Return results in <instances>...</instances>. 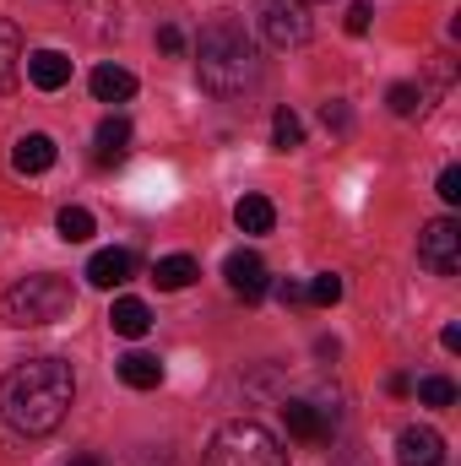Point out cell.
<instances>
[{
	"instance_id": "1",
	"label": "cell",
	"mask_w": 461,
	"mask_h": 466,
	"mask_svg": "<svg viewBox=\"0 0 461 466\" xmlns=\"http://www.w3.org/2000/svg\"><path fill=\"white\" fill-rule=\"evenodd\" d=\"M71 396H77V374L66 358H27L0 380V412L27 440L55 434L71 412Z\"/></svg>"
},
{
	"instance_id": "2",
	"label": "cell",
	"mask_w": 461,
	"mask_h": 466,
	"mask_svg": "<svg viewBox=\"0 0 461 466\" xmlns=\"http://www.w3.org/2000/svg\"><path fill=\"white\" fill-rule=\"evenodd\" d=\"M196 76L212 98H244L255 82H261V55L250 44V33L233 22V16H218L201 27L196 38Z\"/></svg>"
},
{
	"instance_id": "3",
	"label": "cell",
	"mask_w": 461,
	"mask_h": 466,
	"mask_svg": "<svg viewBox=\"0 0 461 466\" xmlns=\"http://www.w3.org/2000/svg\"><path fill=\"white\" fill-rule=\"evenodd\" d=\"M71 309H77V288H71L66 277H55V271H44V277H22L16 288L0 293V320L16 326V331L55 326V320H66Z\"/></svg>"
},
{
	"instance_id": "4",
	"label": "cell",
	"mask_w": 461,
	"mask_h": 466,
	"mask_svg": "<svg viewBox=\"0 0 461 466\" xmlns=\"http://www.w3.org/2000/svg\"><path fill=\"white\" fill-rule=\"evenodd\" d=\"M201 466H288V451L277 445L271 429H261L255 418H233L212 434L207 461Z\"/></svg>"
},
{
	"instance_id": "5",
	"label": "cell",
	"mask_w": 461,
	"mask_h": 466,
	"mask_svg": "<svg viewBox=\"0 0 461 466\" xmlns=\"http://www.w3.org/2000/svg\"><path fill=\"white\" fill-rule=\"evenodd\" d=\"M255 27L271 49H299L310 44V11L304 0H261L255 5Z\"/></svg>"
},
{
	"instance_id": "6",
	"label": "cell",
	"mask_w": 461,
	"mask_h": 466,
	"mask_svg": "<svg viewBox=\"0 0 461 466\" xmlns=\"http://www.w3.org/2000/svg\"><path fill=\"white\" fill-rule=\"evenodd\" d=\"M418 260L435 277H456L461 271V223L456 218H435L429 228L418 233Z\"/></svg>"
},
{
	"instance_id": "7",
	"label": "cell",
	"mask_w": 461,
	"mask_h": 466,
	"mask_svg": "<svg viewBox=\"0 0 461 466\" xmlns=\"http://www.w3.org/2000/svg\"><path fill=\"white\" fill-rule=\"evenodd\" d=\"M282 423H288L293 440H304V445H326L332 429H337V412H332V407H315V401H304V396H293V401H282Z\"/></svg>"
},
{
	"instance_id": "8",
	"label": "cell",
	"mask_w": 461,
	"mask_h": 466,
	"mask_svg": "<svg viewBox=\"0 0 461 466\" xmlns=\"http://www.w3.org/2000/svg\"><path fill=\"white\" fill-rule=\"evenodd\" d=\"M223 277H229V288L244 299V304L266 299V288H271V277H266V260H261L255 249H233L229 260H223Z\"/></svg>"
},
{
	"instance_id": "9",
	"label": "cell",
	"mask_w": 461,
	"mask_h": 466,
	"mask_svg": "<svg viewBox=\"0 0 461 466\" xmlns=\"http://www.w3.org/2000/svg\"><path fill=\"white\" fill-rule=\"evenodd\" d=\"M396 461L402 466H440L446 461V440H440V429H429V423H407V429L396 434Z\"/></svg>"
},
{
	"instance_id": "10",
	"label": "cell",
	"mask_w": 461,
	"mask_h": 466,
	"mask_svg": "<svg viewBox=\"0 0 461 466\" xmlns=\"http://www.w3.org/2000/svg\"><path fill=\"white\" fill-rule=\"evenodd\" d=\"M22 66H27V82H33L38 93H60V87L71 82V60H66L60 49H33Z\"/></svg>"
},
{
	"instance_id": "11",
	"label": "cell",
	"mask_w": 461,
	"mask_h": 466,
	"mask_svg": "<svg viewBox=\"0 0 461 466\" xmlns=\"http://www.w3.org/2000/svg\"><path fill=\"white\" fill-rule=\"evenodd\" d=\"M130 277H136V255L130 249H98L87 260V282L93 288H125Z\"/></svg>"
},
{
	"instance_id": "12",
	"label": "cell",
	"mask_w": 461,
	"mask_h": 466,
	"mask_svg": "<svg viewBox=\"0 0 461 466\" xmlns=\"http://www.w3.org/2000/svg\"><path fill=\"white\" fill-rule=\"evenodd\" d=\"M11 168H16V174H44V168H55V141H49L44 130L22 136V141L11 147Z\"/></svg>"
},
{
	"instance_id": "13",
	"label": "cell",
	"mask_w": 461,
	"mask_h": 466,
	"mask_svg": "<svg viewBox=\"0 0 461 466\" xmlns=\"http://www.w3.org/2000/svg\"><path fill=\"white\" fill-rule=\"evenodd\" d=\"M87 87H93L98 104H125V98H136V76H130L125 66H98V71L87 76Z\"/></svg>"
},
{
	"instance_id": "14",
	"label": "cell",
	"mask_w": 461,
	"mask_h": 466,
	"mask_svg": "<svg viewBox=\"0 0 461 466\" xmlns=\"http://www.w3.org/2000/svg\"><path fill=\"white\" fill-rule=\"evenodd\" d=\"M115 369L130 390H158V385H163V363H158L152 352H125Z\"/></svg>"
},
{
	"instance_id": "15",
	"label": "cell",
	"mask_w": 461,
	"mask_h": 466,
	"mask_svg": "<svg viewBox=\"0 0 461 466\" xmlns=\"http://www.w3.org/2000/svg\"><path fill=\"white\" fill-rule=\"evenodd\" d=\"M109 326H115V337H147L152 331V309L141 304V299H115V309H109Z\"/></svg>"
},
{
	"instance_id": "16",
	"label": "cell",
	"mask_w": 461,
	"mask_h": 466,
	"mask_svg": "<svg viewBox=\"0 0 461 466\" xmlns=\"http://www.w3.org/2000/svg\"><path fill=\"white\" fill-rule=\"evenodd\" d=\"M125 157H130V119L109 115L98 125V163L109 168V163H125Z\"/></svg>"
},
{
	"instance_id": "17",
	"label": "cell",
	"mask_w": 461,
	"mask_h": 466,
	"mask_svg": "<svg viewBox=\"0 0 461 466\" xmlns=\"http://www.w3.org/2000/svg\"><path fill=\"white\" fill-rule=\"evenodd\" d=\"M152 282H158V293H179V288L196 282V260H190V255H163V260L152 266Z\"/></svg>"
},
{
	"instance_id": "18",
	"label": "cell",
	"mask_w": 461,
	"mask_h": 466,
	"mask_svg": "<svg viewBox=\"0 0 461 466\" xmlns=\"http://www.w3.org/2000/svg\"><path fill=\"white\" fill-rule=\"evenodd\" d=\"M16 71H22V33H16V22L0 16V93L16 87Z\"/></svg>"
},
{
	"instance_id": "19",
	"label": "cell",
	"mask_w": 461,
	"mask_h": 466,
	"mask_svg": "<svg viewBox=\"0 0 461 466\" xmlns=\"http://www.w3.org/2000/svg\"><path fill=\"white\" fill-rule=\"evenodd\" d=\"M233 223H239V233H271L277 212H271V201H266V196H244V201L233 207Z\"/></svg>"
},
{
	"instance_id": "20",
	"label": "cell",
	"mask_w": 461,
	"mask_h": 466,
	"mask_svg": "<svg viewBox=\"0 0 461 466\" xmlns=\"http://www.w3.org/2000/svg\"><path fill=\"white\" fill-rule=\"evenodd\" d=\"M271 147H277V152L304 147V125H299V115H293V109H277V115H271Z\"/></svg>"
},
{
	"instance_id": "21",
	"label": "cell",
	"mask_w": 461,
	"mask_h": 466,
	"mask_svg": "<svg viewBox=\"0 0 461 466\" xmlns=\"http://www.w3.org/2000/svg\"><path fill=\"white\" fill-rule=\"evenodd\" d=\"M55 228H60L66 244H87V238H93V212H87V207H66V212L55 218Z\"/></svg>"
},
{
	"instance_id": "22",
	"label": "cell",
	"mask_w": 461,
	"mask_h": 466,
	"mask_svg": "<svg viewBox=\"0 0 461 466\" xmlns=\"http://www.w3.org/2000/svg\"><path fill=\"white\" fill-rule=\"evenodd\" d=\"M304 304H321V309L343 304V277H337V271H321V277L304 288Z\"/></svg>"
},
{
	"instance_id": "23",
	"label": "cell",
	"mask_w": 461,
	"mask_h": 466,
	"mask_svg": "<svg viewBox=\"0 0 461 466\" xmlns=\"http://www.w3.org/2000/svg\"><path fill=\"white\" fill-rule=\"evenodd\" d=\"M418 401L424 407H451L456 401V385L446 374H429V380H418Z\"/></svg>"
},
{
	"instance_id": "24",
	"label": "cell",
	"mask_w": 461,
	"mask_h": 466,
	"mask_svg": "<svg viewBox=\"0 0 461 466\" xmlns=\"http://www.w3.org/2000/svg\"><path fill=\"white\" fill-rule=\"evenodd\" d=\"M385 104H391V115H418V109H424V93H418V87H413V82H396V87H391V93H385Z\"/></svg>"
},
{
	"instance_id": "25",
	"label": "cell",
	"mask_w": 461,
	"mask_h": 466,
	"mask_svg": "<svg viewBox=\"0 0 461 466\" xmlns=\"http://www.w3.org/2000/svg\"><path fill=\"white\" fill-rule=\"evenodd\" d=\"M435 190H440L446 207H456L461 201V168H440V185H435Z\"/></svg>"
},
{
	"instance_id": "26",
	"label": "cell",
	"mask_w": 461,
	"mask_h": 466,
	"mask_svg": "<svg viewBox=\"0 0 461 466\" xmlns=\"http://www.w3.org/2000/svg\"><path fill=\"white\" fill-rule=\"evenodd\" d=\"M321 119H326V130H347V125H353V115H347L343 98H332V104L321 109Z\"/></svg>"
},
{
	"instance_id": "27",
	"label": "cell",
	"mask_w": 461,
	"mask_h": 466,
	"mask_svg": "<svg viewBox=\"0 0 461 466\" xmlns=\"http://www.w3.org/2000/svg\"><path fill=\"white\" fill-rule=\"evenodd\" d=\"M369 22H374V5H369V0H358V5L347 11V33H369Z\"/></svg>"
},
{
	"instance_id": "28",
	"label": "cell",
	"mask_w": 461,
	"mask_h": 466,
	"mask_svg": "<svg viewBox=\"0 0 461 466\" xmlns=\"http://www.w3.org/2000/svg\"><path fill=\"white\" fill-rule=\"evenodd\" d=\"M158 49H163V55H179V49H185V33H179L174 22H163V27H158Z\"/></svg>"
},
{
	"instance_id": "29",
	"label": "cell",
	"mask_w": 461,
	"mask_h": 466,
	"mask_svg": "<svg viewBox=\"0 0 461 466\" xmlns=\"http://www.w3.org/2000/svg\"><path fill=\"white\" fill-rule=\"evenodd\" d=\"M277 299H282V304H304V288H299V282H277Z\"/></svg>"
},
{
	"instance_id": "30",
	"label": "cell",
	"mask_w": 461,
	"mask_h": 466,
	"mask_svg": "<svg viewBox=\"0 0 461 466\" xmlns=\"http://www.w3.org/2000/svg\"><path fill=\"white\" fill-rule=\"evenodd\" d=\"M440 342H446V352H461V326H446V331H440Z\"/></svg>"
},
{
	"instance_id": "31",
	"label": "cell",
	"mask_w": 461,
	"mask_h": 466,
	"mask_svg": "<svg viewBox=\"0 0 461 466\" xmlns=\"http://www.w3.org/2000/svg\"><path fill=\"white\" fill-rule=\"evenodd\" d=\"M66 466H104V461H98V456H71Z\"/></svg>"
}]
</instances>
